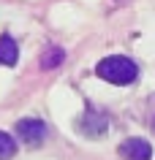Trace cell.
Masks as SVG:
<instances>
[{
    "label": "cell",
    "instance_id": "obj_5",
    "mask_svg": "<svg viewBox=\"0 0 155 160\" xmlns=\"http://www.w3.org/2000/svg\"><path fill=\"white\" fill-rule=\"evenodd\" d=\"M19 46L11 35H0V65H17Z\"/></svg>",
    "mask_w": 155,
    "mask_h": 160
},
{
    "label": "cell",
    "instance_id": "obj_7",
    "mask_svg": "<svg viewBox=\"0 0 155 160\" xmlns=\"http://www.w3.org/2000/svg\"><path fill=\"white\" fill-rule=\"evenodd\" d=\"M14 152H17V141H14L8 133H3V130H0V160L14 158Z\"/></svg>",
    "mask_w": 155,
    "mask_h": 160
},
{
    "label": "cell",
    "instance_id": "obj_3",
    "mask_svg": "<svg viewBox=\"0 0 155 160\" xmlns=\"http://www.w3.org/2000/svg\"><path fill=\"white\" fill-rule=\"evenodd\" d=\"M120 158L122 160H152V144L147 138L131 136L120 144Z\"/></svg>",
    "mask_w": 155,
    "mask_h": 160
},
{
    "label": "cell",
    "instance_id": "obj_8",
    "mask_svg": "<svg viewBox=\"0 0 155 160\" xmlns=\"http://www.w3.org/2000/svg\"><path fill=\"white\" fill-rule=\"evenodd\" d=\"M152 128H155V122H152Z\"/></svg>",
    "mask_w": 155,
    "mask_h": 160
},
{
    "label": "cell",
    "instance_id": "obj_4",
    "mask_svg": "<svg viewBox=\"0 0 155 160\" xmlns=\"http://www.w3.org/2000/svg\"><path fill=\"white\" fill-rule=\"evenodd\" d=\"M17 136L25 144L35 147V144H41L44 138H46V125H44L41 119H33V117L19 119V122H17Z\"/></svg>",
    "mask_w": 155,
    "mask_h": 160
},
{
    "label": "cell",
    "instance_id": "obj_2",
    "mask_svg": "<svg viewBox=\"0 0 155 160\" xmlns=\"http://www.w3.org/2000/svg\"><path fill=\"white\" fill-rule=\"evenodd\" d=\"M76 128H79V133L90 136V138H101V136H106V130H109V117H106L101 109H93V106H90V109L79 117Z\"/></svg>",
    "mask_w": 155,
    "mask_h": 160
},
{
    "label": "cell",
    "instance_id": "obj_1",
    "mask_svg": "<svg viewBox=\"0 0 155 160\" xmlns=\"http://www.w3.org/2000/svg\"><path fill=\"white\" fill-rule=\"evenodd\" d=\"M95 73L109 84H131L139 76V65L125 54H112V57H103L95 65Z\"/></svg>",
    "mask_w": 155,
    "mask_h": 160
},
{
    "label": "cell",
    "instance_id": "obj_6",
    "mask_svg": "<svg viewBox=\"0 0 155 160\" xmlns=\"http://www.w3.org/2000/svg\"><path fill=\"white\" fill-rule=\"evenodd\" d=\"M63 60H65V52H63L60 46H49V52L41 57V68H44V71H52V68L60 65Z\"/></svg>",
    "mask_w": 155,
    "mask_h": 160
}]
</instances>
